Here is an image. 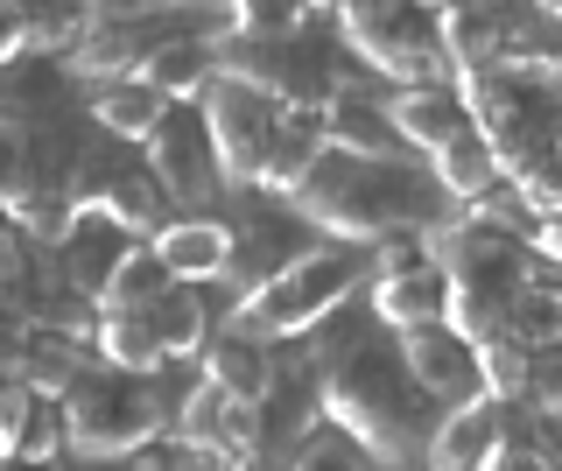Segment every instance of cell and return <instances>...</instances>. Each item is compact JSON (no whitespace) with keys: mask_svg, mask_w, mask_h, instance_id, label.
<instances>
[{"mask_svg":"<svg viewBox=\"0 0 562 471\" xmlns=\"http://www.w3.org/2000/svg\"><path fill=\"white\" fill-rule=\"evenodd\" d=\"M310 388H316V408H324L330 423H345L366 450H373V464L422 458L436 415H443L415 388L408 359H401V338L373 317V310L338 324V338L310 359Z\"/></svg>","mask_w":562,"mask_h":471,"instance_id":"cell-1","label":"cell"},{"mask_svg":"<svg viewBox=\"0 0 562 471\" xmlns=\"http://www.w3.org/2000/svg\"><path fill=\"white\" fill-rule=\"evenodd\" d=\"M289 204L316 233L351 239V247H373L386 233H429V225H443L457 212L443 198V183L429 177V162H408V148L401 155L324 148L310 162V177L289 190Z\"/></svg>","mask_w":562,"mask_h":471,"instance_id":"cell-2","label":"cell"},{"mask_svg":"<svg viewBox=\"0 0 562 471\" xmlns=\"http://www.w3.org/2000/svg\"><path fill=\"white\" fill-rule=\"evenodd\" d=\"M429 254L436 268H443V324L464 330L471 345L492 338V330L514 324V303L527 289V260H535V247H527L520 233H499V225H471V218H443L429 225Z\"/></svg>","mask_w":562,"mask_h":471,"instance_id":"cell-3","label":"cell"},{"mask_svg":"<svg viewBox=\"0 0 562 471\" xmlns=\"http://www.w3.org/2000/svg\"><path fill=\"white\" fill-rule=\"evenodd\" d=\"M366 282V254L338 239V247H303L295 260H281L268 282L239 289V303L225 310V330H246L260 345H295L316 324L338 317V303H351V289Z\"/></svg>","mask_w":562,"mask_h":471,"instance_id":"cell-4","label":"cell"},{"mask_svg":"<svg viewBox=\"0 0 562 471\" xmlns=\"http://www.w3.org/2000/svg\"><path fill=\"white\" fill-rule=\"evenodd\" d=\"M176 401L155 388V373H127V366H78L64 380V429H70V458H134L140 444L169 429Z\"/></svg>","mask_w":562,"mask_h":471,"instance_id":"cell-5","label":"cell"},{"mask_svg":"<svg viewBox=\"0 0 562 471\" xmlns=\"http://www.w3.org/2000/svg\"><path fill=\"white\" fill-rule=\"evenodd\" d=\"M457 99L471 106V127L485 134L492 162H499L506 183H527L541 162L555 155V134H562V99L549 78H527V71H471V78H450Z\"/></svg>","mask_w":562,"mask_h":471,"instance_id":"cell-6","label":"cell"},{"mask_svg":"<svg viewBox=\"0 0 562 471\" xmlns=\"http://www.w3.org/2000/svg\"><path fill=\"white\" fill-rule=\"evenodd\" d=\"M218 71L260 85L281 113H316L338 85H351L345 57H338V36H324V29H310V22L281 29V36H225Z\"/></svg>","mask_w":562,"mask_h":471,"instance_id":"cell-7","label":"cell"},{"mask_svg":"<svg viewBox=\"0 0 562 471\" xmlns=\"http://www.w3.org/2000/svg\"><path fill=\"white\" fill-rule=\"evenodd\" d=\"M338 36H345V49H359L366 71H380L394 85L443 78L436 8H422V0H338Z\"/></svg>","mask_w":562,"mask_h":471,"instance_id":"cell-8","label":"cell"},{"mask_svg":"<svg viewBox=\"0 0 562 471\" xmlns=\"http://www.w3.org/2000/svg\"><path fill=\"white\" fill-rule=\"evenodd\" d=\"M198 113H204V134H211V155H218V177L225 183H254L260 162H268V142L281 127V106L260 85H246L233 71H218L198 92Z\"/></svg>","mask_w":562,"mask_h":471,"instance_id":"cell-9","label":"cell"},{"mask_svg":"<svg viewBox=\"0 0 562 471\" xmlns=\"http://www.w3.org/2000/svg\"><path fill=\"white\" fill-rule=\"evenodd\" d=\"M140 162L155 169V183H162L169 204H183V212H211L218 204V155H211V134H204V113L198 99H183V106H169L155 120L148 134H140Z\"/></svg>","mask_w":562,"mask_h":471,"instance_id":"cell-10","label":"cell"},{"mask_svg":"<svg viewBox=\"0 0 562 471\" xmlns=\"http://www.w3.org/2000/svg\"><path fill=\"white\" fill-rule=\"evenodd\" d=\"M394 338H401V359H408L415 388L429 394L436 408L485 394L479 388V345H471L464 330H450L443 317H436V324H415V330H394Z\"/></svg>","mask_w":562,"mask_h":471,"instance_id":"cell-11","label":"cell"},{"mask_svg":"<svg viewBox=\"0 0 562 471\" xmlns=\"http://www.w3.org/2000/svg\"><path fill=\"white\" fill-rule=\"evenodd\" d=\"M148 254L162 260L169 282H225L233 268V218H211V212H183V218H162L148 233Z\"/></svg>","mask_w":562,"mask_h":471,"instance_id":"cell-12","label":"cell"},{"mask_svg":"<svg viewBox=\"0 0 562 471\" xmlns=\"http://www.w3.org/2000/svg\"><path fill=\"white\" fill-rule=\"evenodd\" d=\"M366 310H373L386 330L436 324V317H443V268H436V254L422 247L415 260H394V268H366Z\"/></svg>","mask_w":562,"mask_h":471,"instance_id":"cell-13","label":"cell"},{"mask_svg":"<svg viewBox=\"0 0 562 471\" xmlns=\"http://www.w3.org/2000/svg\"><path fill=\"white\" fill-rule=\"evenodd\" d=\"M303 247H316V239H310V218L295 212L289 198H281V212H246V218H233V268H225V282L254 289Z\"/></svg>","mask_w":562,"mask_h":471,"instance_id":"cell-14","label":"cell"},{"mask_svg":"<svg viewBox=\"0 0 562 471\" xmlns=\"http://www.w3.org/2000/svg\"><path fill=\"white\" fill-rule=\"evenodd\" d=\"M386 113H394V134L408 148H443L457 142V134H471V106L457 99V85L450 78H415V85H401L394 99H386Z\"/></svg>","mask_w":562,"mask_h":471,"instance_id":"cell-15","label":"cell"},{"mask_svg":"<svg viewBox=\"0 0 562 471\" xmlns=\"http://www.w3.org/2000/svg\"><path fill=\"white\" fill-rule=\"evenodd\" d=\"M324 120V142L345 148V155H401L408 142L394 134V113H386L380 92H366V85H338V92L316 106Z\"/></svg>","mask_w":562,"mask_h":471,"instance_id":"cell-16","label":"cell"},{"mask_svg":"<svg viewBox=\"0 0 562 471\" xmlns=\"http://www.w3.org/2000/svg\"><path fill=\"white\" fill-rule=\"evenodd\" d=\"M134 78H148L155 92L169 99V106H183V99H198L204 85L218 78V43L190 36V29L176 22L169 36H155V43H148V57L134 64Z\"/></svg>","mask_w":562,"mask_h":471,"instance_id":"cell-17","label":"cell"},{"mask_svg":"<svg viewBox=\"0 0 562 471\" xmlns=\"http://www.w3.org/2000/svg\"><path fill=\"white\" fill-rule=\"evenodd\" d=\"M78 212H99V218H113L120 233H134V239H148L155 225L169 218V198H162V183H155V169L140 162V155H127V162L105 177L92 198L78 204Z\"/></svg>","mask_w":562,"mask_h":471,"instance_id":"cell-18","label":"cell"},{"mask_svg":"<svg viewBox=\"0 0 562 471\" xmlns=\"http://www.w3.org/2000/svg\"><path fill=\"white\" fill-rule=\"evenodd\" d=\"M198 373L204 380H218L225 394H239V401H260L274 388V345H260V338H246V330H204V345H198Z\"/></svg>","mask_w":562,"mask_h":471,"instance_id":"cell-19","label":"cell"},{"mask_svg":"<svg viewBox=\"0 0 562 471\" xmlns=\"http://www.w3.org/2000/svg\"><path fill=\"white\" fill-rule=\"evenodd\" d=\"M70 99V64L49 57V49H22V57L0 64V113L14 120H49L64 113Z\"/></svg>","mask_w":562,"mask_h":471,"instance_id":"cell-20","label":"cell"},{"mask_svg":"<svg viewBox=\"0 0 562 471\" xmlns=\"http://www.w3.org/2000/svg\"><path fill=\"white\" fill-rule=\"evenodd\" d=\"M134 247V233H120L113 218H99V212H70V225H64V239L49 247V260L78 282L85 295H99V282L113 274V260Z\"/></svg>","mask_w":562,"mask_h":471,"instance_id":"cell-21","label":"cell"},{"mask_svg":"<svg viewBox=\"0 0 562 471\" xmlns=\"http://www.w3.org/2000/svg\"><path fill=\"white\" fill-rule=\"evenodd\" d=\"M492 458V394H471V401H450L429 429V450L422 464H443V471H471Z\"/></svg>","mask_w":562,"mask_h":471,"instance_id":"cell-22","label":"cell"},{"mask_svg":"<svg viewBox=\"0 0 562 471\" xmlns=\"http://www.w3.org/2000/svg\"><path fill=\"white\" fill-rule=\"evenodd\" d=\"M92 127H105V134H120V142H134L140 148V134L155 127V120L169 113V99L155 92L148 78H134V71H120V78H99L92 85Z\"/></svg>","mask_w":562,"mask_h":471,"instance_id":"cell-23","label":"cell"},{"mask_svg":"<svg viewBox=\"0 0 562 471\" xmlns=\"http://www.w3.org/2000/svg\"><path fill=\"white\" fill-rule=\"evenodd\" d=\"M324 148H330V142H324V120H316V113H281V127H274V142H268V162H260L254 190L289 198V190L310 177V162H316Z\"/></svg>","mask_w":562,"mask_h":471,"instance_id":"cell-24","label":"cell"},{"mask_svg":"<svg viewBox=\"0 0 562 471\" xmlns=\"http://www.w3.org/2000/svg\"><path fill=\"white\" fill-rule=\"evenodd\" d=\"M92 359H105V366H127V373H162L169 359H162V338H155L148 303H134V310H99Z\"/></svg>","mask_w":562,"mask_h":471,"instance_id":"cell-25","label":"cell"},{"mask_svg":"<svg viewBox=\"0 0 562 471\" xmlns=\"http://www.w3.org/2000/svg\"><path fill=\"white\" fill-rule=\"evenodd\" d=\"M148 317H155V338H162V359H198V345H204V330H211V310H204V295L198 282H162L148 295Z\"/></svg>","mask_w":562,"mask_h":471,"instance_id":"cell-26","label":"cell"},{"mask_svg":"<svg viewBox=\"0 0 562 471\" xmlns=\"http://www.w3.org/2000/svg\"><path fill=\"white\" fill-rule=\"evenodd\" d=\"M429 177L443 183V198H450V204H471L479 190H492V183H499V162H492L485 134L471 127V134H457V142L429 148Z\"/></svg>","mask_w":562,"mask_h":471,"instance_id":"cell-27","label":"cell"},{"mask_svg":"<svg viewBox=\"0 0 562 471\" xmlns=\"http://www.w3.org/2000/svg\"><path fill=\"white\" fill-rule=\"evenodd\" d=\"M43 190V162H35V120L0 113V218H14Z\"/></svg>","mask_w":562,"mask_h":471,"instance_id":"cell-28","label":"cell"},{"mask_svg":"<svg viewBox=\"0 0 562 471\" xmlns=\"http://www.w3.org/2000/svg\"><path fill=\"white\" fill-rule=\"evenodd\" d=\"M92 0H22V29H29V49H49V57H64L70 43L92 29Z\"/></svg>","mask_w":562,"mask_h":471,"instance_id":"cell-29","label":"cell"},{"mask_svg":"<svg viewBox=\"0 0 562 471\" xmlns=\"http://www.w3.org/2000/svg\"><path fill=\"white\" fill-rule=\"evenodd\" d=\"M162 282H169V274H162V260L148 254V239H134V247L113 260V274L99 282L92 303H99V310H134V303H148V295L162 289Z\"/></svg>","mask_w":562,"mask_h":471,"instance_id":"cell-30","label":"cell"},{"mask_svg":"<svg viewBox=\"0 0 562 471\" xmlns=\"http://www.w3.org/2000/svg\"><path fill=\"white\" fill-rule=\"evenodd\" d=\"M527 352H535V345L514 338V330H492V338H479V388L492 401H520L527 394Z\"/></svg>","mask_w":562,"mask_h":471,"instance_id":"cell-31","label":"cell"},{"mask_svg":"<svg viewBox=\"0 0 562 471\" xmlns=\"http://www.w3.org/2000/svg\"><path fill=\"white\" fill-rule=\"evenodd\" d=\"M289 464H345V471H359V464H373V450L359 444L345 423H330V415H316V423L289 444Z\"/></svg>","mask_w":562,"mask_h":471,"instance_id":"cell-32","label":"cell"},{"mask_svg":"<svg viewBox=\"0 0 562 471\" xmlns=\"http://www.w3.org/2000/svg\"><path fill=\"white\" fill-rule=\"evenodd\" d=\"M64 450H70L64 394H35V401H29V423H22V444H14V458H64Z\"/></svg>","mask_w":562,"mask_h":471,"instance_id":"cell-33","label":"cell"},{"mask_svg":"<svg viewBox=\"0 0 562 471\" xmlns=\"http://www.w3.org/2000/svg\"><path fill=\"white\" fill-rule=\"evenodd\" d=\"M233 36H281V29L310 22V0H225Z\"/></svg>","mask_w":562,"mask_h":471,"instance_id":"cell-34","label":"cell"},{"mask_svg":"<svg viewBox=\"0 0 562 471\" xmlns=\"http://www.w3.org/2000/svg\"><path fill=\"white\" fill-rule=\"evenodd\" d=\"M520 401L535 415L562 408V338H549V345H535V352H527V394Z\"/></svg>","mask_w":562,"mask_h":471,"instance_id":"cell-35","label":"cell"},{"mask_svg":"<svg viewBox=\"0 0 562 471\" xmlns=\"http://www.w3.org/2000/svg\"><path fill=\"white\" fill-rule=\"evenodd\" d=\"M29 401H35V388H29L22 373H0V458H14V444H22Z\"/></svg>","mask_w":562,"mask_h":471,"instance_id":"cell-36","label":"cell"},{"mask_svg":"<svg viewBox=\"0 0 562 471\" xmlns=\"http://www.w3.org/2000/svg\"><path fill=\"white\" fill-rule=\"evenodd\" d=\"M29 366V324L0 303V373H22Z\"/></svg>","mask_w":562,"mask_h":471,"instance_id":"cell-37","label":"cell"},{"mask_svg":"<svg viewBox=\"0 0 562 471\" xmlns=\"http://www.w3.org/2000/svg\"><path fill=\"white\" fill-rule=\"evenodd\" d=\"M22 274H29V233L0 218V289H8V282H22Z\"/></svg>","mask_w":562,"mask_h":471,"instance_id":"cell-38","label":"cell"},{"mask_svg":"<svg viewBox=\"0 0 562 471\" xmlns=\"http://www.w3.org/2000/svg\"><path fill=\"white\" fill-rule=\"evenodd\" d=\"M527 247L562 268V212H541V218H535V233H527Z\"/></svg>","mask_w":562,"mask_h":471,"instance_id":"cell-39","label":"cell"},{"mask_svg":"<svg viewBox=\"0 0 562 471\" xmlns=\"http://www.w3.org/2000/svg\"><path fill=\"white\" fill-rule=\"evenodd\" d=\"M162 8V0H92V14H148Z\"/></svg>","mask_w":562,"mask_h":471,"instance_id":"cell-40","label":"cell"},{"mask_svg":"<svg viewBox=\"0 0 562 471\" xmlns=\"http://www.w3.org/2000/svg\"><path fill=\"white\" fill-rule=\"evenodd\" d=\"M422 8H436V14H443V8H464V0H422Z\"/></svg>","mask_w":562,"mask_h":471,"instance_id":"cell-41","label":"cell"},{"mask_svg":"<svg viewBox=\"0 0 562 471\" xmlns=\"http://www.w3.org/2000/svg\"><path fill=\"white\" fill-rule=\"evenodd\" d=\"M549 85H555V99H562V57H555V71H549Z\"/></svg>","mask_w":562,"mask_h":471,"instance_id":"cell-42","label":"cell"},{"mask_svg":"<svg viewBox=\"0 0 562 471\" xmlns=\"http://www.w3.org/2000/svg\"><path fill=\"white\" fill-rule=\"evenodd\" d=\"M541 8H549V14H555V22H562V0H541Z\"/></svg>","mask_w":562,"mask_h":471,"instance_id":"cell-43","label":"cell"},{"mask_svg":"<svg viewBox=\"0 0 562 471\" xmlns=\"http://www.w3.org/2000/svg\"><path fill=\"white\" fill-rule=\"evenodd\" d=\"M310 8H338V0H310Z\"/></svg>","mask_w":562,"mask_h":471,"instance_id":"cell-44","label":"cell"}]
</instances>
